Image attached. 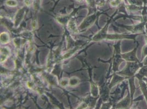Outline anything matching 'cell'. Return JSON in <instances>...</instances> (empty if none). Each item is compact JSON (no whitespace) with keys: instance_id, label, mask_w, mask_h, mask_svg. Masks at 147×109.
<instances>
[{"instance_id":"obj_1","label":"cell","mask_w":147,"mask_h":109,"mask_svg":"<svg viewBox=\"0 0 147 109\" xmlns=\"http://www.w3.org/2000/svg\"><path fill=\"white\" fill-rule=\"evenodd\" d=\"M136 50H137V48L135 49V50H133L132 51L124 54L123 55V58H125V60H126L127 61H137V62H138V59L136 57Z\"/></svg>"},{"instance_id":"obj_2","label":"cell","mask_w":147,"mask_h":109,"mask_svg":"<svg viewBox=\"0 0 147 109\" xmlns=\"http://www.w3.org/2000/svg\"><path fill=\"white\" fill-rule=\"evenodd\" d=\"M1 41L3 44H6L8 42L9 36L6 33H3L1 35Z\"/></svg>"}]
</instances>
